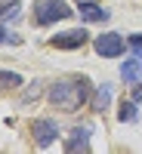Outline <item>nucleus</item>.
I'll list each match as a JSON object with an SVG mask.
<instances>
[{"mask_svg": "<svg viewBox=\"0 0 142 154\" xmlns=\"http://www.w3.org/2000/svg\"><path fill=\"white\" fill-rule=\"evenodd\" d=\"M90 148V130L87 126H74L68 142H65V151H87Z\"/></svg>", "mask_w": 142, "mask_h": 154, "instance_id": "obj_6", "label": "nucleus"}, {"mask_svg": "<svg viewBox=\"0 0 142 154\" xmlns=\"http://www.w3.org/2000/svg\"><path fill=\"white\" fill-rule=\"evenodd\" d=\"M31 133H34V142L46 148V145H53L56 139H59V126H56L53 120L40 117V120H34V123H31Z\"/></svg>", "mask_w": 142, "mask_h": 154, "instance_id": "obj_4", "label": "nucleus"}, {"mask_svg": "<svg viewBox=\"0 0 142 154\" xmlns=\"http://www.w3.org/2000/svg\"><path fill=\"white\" fill-rule=\"evenodd\" d=\"M12 89V86H22V77L16 71H0V89Z\"/></svg>", "mask_w": 142, "mask_h": 154, "instance_id": "obj_10", "label": "nucleus"}, {"mask_svg": "<svg viewBox=\"0 0 142 154\" xmlns=\"http://www.w3.org/2000/svg\"><path fill=\"white\" fill-rule=\"evenodd\" d=\"M130 46H133V49H142V34H133V37H130Z\"/></svg>", "mask_w": 142, "mask_h": 154, "instance_id": "obj_14", "label": "nucleus"}, {"mask_svg": "<svg viewBox=\"0 0 142 154\" xmlns=\"http://www.w3.org/2000/svg\"><path fill=\"white\" fill-rule=\"evenodd\" d=\"M111 96H114V89H111V83L105 80V83H99V89H96V96H93V108L96 111H105L108 105H111Z\"/></svg>", "mask_w": 142, "mask_h": 154, "instance_id": "obj_9", "label": "nucleus"}, {"mask_svg": "<svg viewBox=\"0 0 142 154\" xmlns=\"http://www.w3.org/2000/svg\"><path fill=\"white\" fill-rule=\"evenodd\" d=\"M118 117H121L124 123L136 117V108H133V102H124V105H121V114H118Z\"/></svg>", "mask_w": 142, "mask_h": 154, "instance_id": "obj_12", "label": "nucleus"}, {"mask_svg": "<svg viewBox=\"0 0 142 154\" xmlns=\"http://www.w3.org/2000/svg\"><path fill=\"white\" fill-rule=\"evenodd\" d=\"M121 77H124V83H130V86L142 80V53H139V56H133L130 62H124Z\"/></svg>", "mask_w": 142, "mask_h": 154, "instance_id": "obj_7", "label": "nucleus"}, {"mask_svg": "<svg viewBox=\"0 0 142 154\" xmlns=\"http://www.w3.org/2000/svg\"><path fill=\"white\" fill-rule=\"evenodd\" d=\"M3 40H9V34H6L3 28H0V43H3Z\"/></svg>", "mask_w": 142, "mask_h": 154, "instance_id": "obj_15", "label": "nucleus"}, {"mask_svg": "<svg viewBox=\"0 0 142 154\" xmlns=\"http://www.w3.org/2000/svg\"><path fill=\"white\" fill-rule=\"evenodd\" d=\"M68 16H71V6L65 0H34V22L37 25H53Z\"/></svg>", "mask_w": 142, "mask_h": 154, "instance_id": "obj_2", "label": "nucleus"}, {"mask_svg": "<svg viewBox=\"0 0 142 154\" xmlns=\"http://www.w3.org/2000/svg\"><path fill=\"white\" fill-rule=\"evenodd\" d=\"M19 16V0H12V3H6L3 9H0V22H6V19H16Z\"/></svg>", "mask_w": 142, "mask_h": 154, "instance_id": "obj_11", "label": "nucleus"}, {"mask_svg": "<svg viewBox=\"0 0 142 154\" xmlns=\"http://www.w3.org/2000/svg\"><path fill=\"white\" fill-rule=\"evenodd\" d=\"M37 96H40V83H34V86H28V89H25V102H31V99H37Z\"/></svg>", "mask_w": 142, "mask_h": 154, "instance_id": "obj_13", "label": "nucleus"}, {"mask_svg": "<svg viewBox=\"0 0 142 154\" xmlns=\"http://www.w3.org/2000/svg\"><path fill=\"white\" fill-rule=\"evenodd\" d=\"M90 99V80L87 77H74V80H59L49 89V102L62 111H77Z\"/></svg>", "mask_w": 142, "mask_h": 154, "instance_id": "obj_1", "label": "nucleus"}, {"mask_svg": "<svg viewBox=\"0 0 142 154\" xmlns=\"http://www.w3.org/2000/svg\"><path fill=\"white\" fill-rule=\"evenodd\" d=\"M93 46H96V53H99L102 59H114V56L124 53V40H121V34H99Z\"/></svg>", "mask_w": 142, "mask_h": 154, "instance_id": "obj_3", "label": "nucleus"}, {"mask_svg": "<svg viewBox=\"0 0 142 154\" xmlns=\"http://www.w3.org/2000/svg\"><path fill=\"white\" fill-rule=\"evenodd\" d=\"M77 12H80V19H84V22H105V19H108V9H105V6H99V3H93V0H84Z\"/></svg>", "mask_w": 142, "mask_h": 154, "instance_id": "obj_8", "label": "nucleus"}, {"mask_svg": "<svg viewBox=\"0 0 142 154\" xmlns=\"http://www.w3.org/2000/svg\"><path fill=\"white\" fill-rule=\"evenodd\" d=\"M49 43H53L56 49H77V46L87 43V31L84 28H74V31H65V34H56Z\"/></svg>", "mask_w": 142, "mask_h": 154, "instance_id": "obj_5", "label": "nucleus"}]
</instances>
